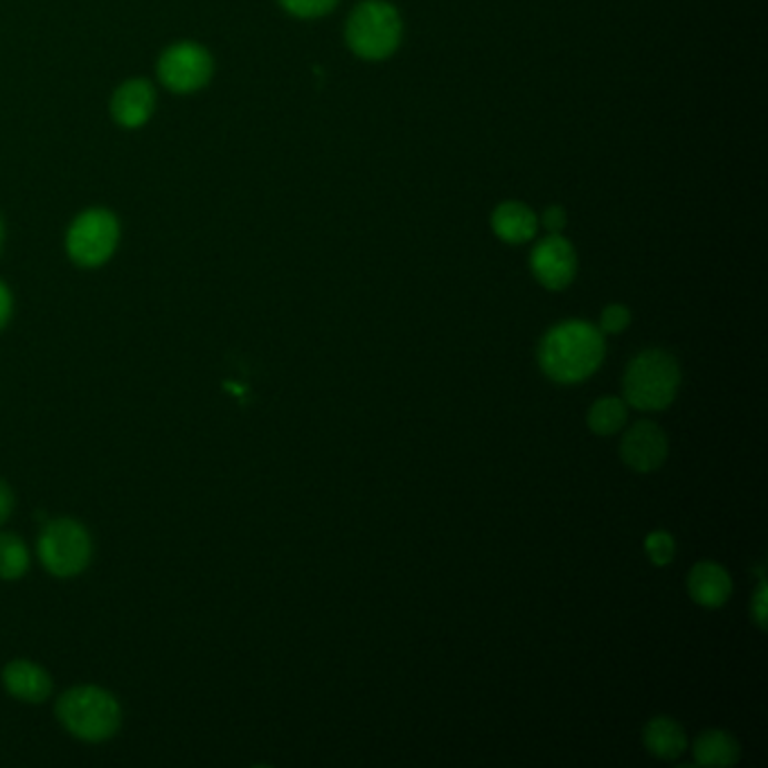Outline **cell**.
<instances>
[{
    "label": "cell",
    "mask_w": 768,
    "mask_h": 768,
    "mask_svg": "<svg viewBox=\"0 0 768 768\" xmlns=\"http://www.w3.org/2000/svg\"><path fill=\"white\" fill-rule=\"evenodd\" d=\"M0 249H3V221H0Z\"/></svg>",
    "instance_id": "obj_25"
},
{
    "label": "cell",
    "mask_w": 768,
    "mask_h": 768,
    "mask_svg": "<svg viewBox=\"0 0 768 768\" xmlns=\"http://www.w3.org/2000/svg\"><path fill=\"white\" fill-rule=\"evenodd\" d=\"M345 39L350 50L361 59H386L402 41L400 12L386 0H365L350 14Z\"/></svg>",
    "instance_id": "obj_4"
},
{
    "label": "cell",
    "mask_w": 768,
    "mask_h": 768,
    "mask_svg": "<svg viewBox=\"0 0 768 768\" xmlns=\"http://www.w3.org/2000/svg\"><path fill=\"white\" fill-rule=\"evenodd\" d=\"M643 739L647 750L660 759H676L687 746L683 728L669 717L651 719L643 732Z\"/></svg>",
    "instance_id": "obj_14"
},
{
    "label": "cell",
    "mask_w": 768,
    "mask_h": 768,
    "mask_svg": "<svg viewBox=\"0 0 768 768\" xmlns=\"http://www.w3.org/2000/svg\"><path fill=\"white\" fill-rule=\"evenodd\" d=\"M214 63L210 52L192 41H183L165 50L159 61L161 82L174 93H194L212 77Z\"/></svg>",
    "instance_id": "obj_7"
},
{
    "label": "cell",
    "mask_w": 768,
    "mask_h": 768,
    "mask_svg": "<svg viewBox=\"0 0 768 768\" xmlns=\"http://www.w3.org/2000/svg\"><path fill=\"white\" fill-rule=\"evenodd\" d=\"M492 228L503 242L523 244L529 242L536 233V216L527 205L518 201H507L494 210Z\"/></svg>",
    "instance_id": "obj_13"
},
{
    "label": "cell",
    "mask_w": 768,
    "mask_h": 768,
    "mask_svg": "<svg viewBox=\"0 0 768 768\" xmlns=\"http://www.w3.org/2000/svg\"><path fill=\"white\" fill-rule=\"evenodd\" d=\"M544 225L550 230L553 235L562 233V230L566 228V212H564V208H559V205L548 208L546 214H544Z\"/></svg>",
    "instance_id": "obj_21"
},
{
    "label": "cell",
    "mask_w": 768,
    "mask_h": 768,
    "mask_svg": "<svg viewBox=\"0 0 768 768\" xmlns=\"http://www.w3.org/2000/svg\"><path fill=\"white\" fill-rule=\"evenodd\" d=\"M629 323H631V312L623 304L606 306V310L602 312V321H599L604 334H620L629 327Z\"/></svg>",
    "instance_id": "obj_20"
},
{
    "label": "cell",
    "mask_w": 768,
    "mask_h": 768,
    "mask_svg": "<svg viewBox=\"0 0 768 768\" xmlns=\"http://www.w3.org/2000/svg\"><path fill=\"white\" fill-rule=\"evenodd\" d=\"M30 568V553L17 534H0V579H19Z\"/></svg>",
    "instance_id": "obj_17"
},
{
    "label": "cell",
    "mask_w": 768,
    "mask_h": 768,
    "mask_svg": "<svg viewBox=\"0 0 768 768\" xmlns=\"http://www.w3.org/2000/svg\"><path fill=\"white\" fill-rule=\"evenodd\" d=\"M10 316H12V293L3 282H0V330L8 325Z\"/></svg>",
    "instance_id": "obj_23"
},
{
    "label": "cell",
    "mask_w": 768,
    "mask_h": 768,
    "mask_svg": "<svg viewBox=\"0 0 768 768\" xmlns=\"http://www.w3.org/2000/svg\"><path fill=\"white\" fill-rule=\"evenodd\" d=\"M604 358L602 332L588 323L570 321L550 330L539 347L542 370L559 383L590 376Z\"/></svg>",
    "instance_id": "obj_1"
},
{
    "label": "cell",
    "mask_w": 768,
    "mask_h": 768,
    "mask_svg": "<svg viewBox=\"0 0 768 768\" xmlns=\"http://www.w3.org/2000/svg\"><path fill=\"white\" fill-rule=\"evenodd\" d=\"M687 588L693 599L706 608H719L728 602L732 593V582L724 566L704 562L697 564L687 577Z\"/></svg>",
    "instance_id": "obj_12"
},
{
    "label": "cell",
    "mask_w": 768,
    "mask_h": 768,
    "mask_svg": "<svg viewBox=\"0 0 768 768\" xmlns=\"http://www.w3.org/2000/svg\"><path fill=\"white\" fill-rule=\"evenodd\" d=\"M93 555L87 527L72 518H57L46 525L39 539V557L48 573L57 577L80 575Z\"/></svg>",
    "instance_id": "obj_5"
},
{
    "label": "cell",
    "mask_w": 768,
    "mask_h": 768,
    "mask_svg": "<svg viewBox=\"0 0 768 768\" xmlns=\"http://www.w3.org/2000/svg\"><path fill=\"white\" fill-rule=\"evenodd\" d=\"M680 370L671 354L647 350L638 354L625 374V397L638 411H665L678 391Z\"/></svg>",
    "instance_id": "obj_3"
},
{
    "label": "cell",
    "mask_w": 768,
    "mask_h": 768,
    "mask_svg": "<svg viewBox=\"0 0 768 768\" xmlns=\"http://www.w3.org/2000/svg\"><path fill=\"white\" fill-rule=\"evenodd\" d=\"M627 422V406L618 397H604L593 404L588 413V426L597 435L618 433Z\"/></svg>",
    "instance_id": "obj_16"
},
{
    "label": "cell",
    "mask_w": 768,
    "mask_h": 768,
    "mask_svg": "<svg viewBox=\"0 0 768 768\" xmlns=\"http://www.w3.org/2000/svg\"><path fill=\"white\" fill-rule=\"evenodd\" d=\"M120 242V223L115 214L102 208L87 210L77 216L68 230V255L80 266L104 264Z\"/></svg>",
    "instance_id": "obj_6"
},
{
    "label": "cell",
    "mask_w": 768,
    "mask_h": 768,
    "mask_svg": "<svg viewBox=\"0 0 768 768\" xmlns=\"http://www.w3.org/2000/svg\"><path fill=\"white\" fill-rule=\"evenodd\" d=\"M282 8L300 19H316L334 10L338 0H280Z\"/></svg>",
    "instance_id": "obj_18"
},
{
    "label": "cell",
    "mask_w": 768,
    "mask_h": 768,
    "mask_svg": "<svg viewBox=\"0 0 768 768\" xmlns=\"http://www.w3.org/2000/svg\"><path fill=\"white\" fill-rule=\"evenodd\" d=\"M153 107H156V93H153L151 84L144 80H131L122 84L111 100L113 118L127 129L142 127L151 118Z\"/></svg>",
    "instance_id": "obj_10"
},
{
    "label": "cell",
    "mask_w": 768,
    "mask_h": 768,
    "mask_svg": "<svg viewBox=\"0 0 768 768\" xmlns=\"http://www.w3.org/2000/svg\"><path fill=\"white\" fill-rule=\"evenodd\" d=\"M529 262H532L534 277L539 280L546 289L562 291L575 280L577 255L570 242H566L559 233L557 235L550 233V238L536 244Z\"/></svg>",
    "instance_id": "obj_8"
},
{
    "label": "cell",
    "mask_w": 768,
    "mask_h": 768,
    "mask_svg": "<svg viewBox=\"0 0 768 768\" xmlns=\"http://www.w3.org/2000/svg\"><path fill=\"white\" fill-rule=\"evenodd\" d=\"M620 455L631 469L640 474L656 472L667 457V437L656 424L638 422L625 433Z\"/></svg>",
    "instance_id": "obj_9"
},
{
    "label": "cell",
    "mask_w": 768,
    "mask_h": 768,
    "mask_svg": "<svg viewBox=\"0 0 768 768\" xmlns=\"http://www.w3.org/2000/svg\"><path fill=\"white\" fill-rule=\"evenodd\" d=\"M739 744L726 730H706L695 741V759L701 766H730L739 759Z\"/></svg>",
    "instance_id": "obj_15"
},
{
    "label": "cell",
    "mask_w": 768,
    "mask_h": 768,
    "mask_svg": "<svg viewBox=\"0 0 768 768\" xmlns=\"http://www.w3.org/2000/svg\"><path fill=\"white\" fill-rule=\"evenodd\" d=\"M12 509H14V492L6 481H0V525L10 518Z\"/></svg>",
    "instance_id": "obj_22"
},
{
    "label": "cell",
    "mask_w": 768,
    "mask_h": 768,
    "mask_svg": "<svg viewBox=\"0 0 768 768\" xmlns=\"http://www.w3.org/2000/svg\"><path fill=\"white\" fill-rule=\"evenodd\" d=\"M752 613H755V623L759 625V629H764L766 627V584L759 586L752 599Z\"/></svg>",
    "instance_id": "obj_24"
},
{
    "label": "cell",
    "mask_w": 768,
    "mask_h": 768,
    "mask_svg": "<svg viewBox=\"0 0 768 768\" xmlns=\"http://www.w3.org/2000/svg\"><path fill=\"white\" fill-rule=\"evenodd\" d=\"M57 717L63 728L84 741H104L122 724L120 704L102 687H72L57 701Z\"/></svg>",
    "instance_id": "obj_2"
},
{
    "label": "cell",
    "mask_w": 768,
    "mask_h": 768,
    "mask_svg": "<svg viewBox=\"0 0 768 768\" xmlns=\"http://www.w3.org/2000/svg\"><path fill=\"white\" fill-rule=\"evenodd\" d=\"M651 564L667 566L674 559V539L667 532H651L645 542Z\"/></svg>",
    "instance_id": "obj_19"
},
{
    "label": "cell",
    "mask_w": 768,
    "mask_h": 768,
    "mask_svg": "<svg viewBox=\"0 0 768 768\" xmlns=\"http://www.w3.org/2000/svg\"><path fill=\"white\" fill-rule=\"evenodd\" d=\"M8 693L26 704H43L52 693L48 671L30 660H12L3 671Z\"/></svg>",
    "instance_id": "obj_11"
}]
</instances>
